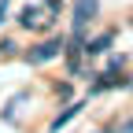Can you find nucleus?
Returning a JSON list of instances; mask_svg holds the SVG:
<instances>
[{
    "label": "nucleus",
    "instance_id": "3",
    "mask_svg": "<svg viewBox=\"0 0 133 133\" xmlns=\"http://www.w3.org/2000/svg\"><path fill=\"white\" fill-rule=\"evenodd\" d=\"M81 107H85V104H70L63 115H56V122H52V133H59V129H63L66 122H70V118H78V111H81Z\"/></svg>",
    "mask_w": 133,
    "mask_h": 133
},
{
    "label": "nucleus",
    "instance_id": "7",
    "mask_svg": "<svg viewBox=\"0 0 133 133\" xmlns=\"http://www.w3.org/2000/svg\"><path fill=\"white\" fill-rule=\"evenodd\" d=\"M8 8H11V0H0V22L8 19Z\"/></svg>",
    "mask_w": 133,
    "mask_h": 133
},
{
    "label": "nucleus",
    "instance_id": "1",
    "mask_svg": "<svg viewBox=\"0 0 133 133\" xmlns=\"http://www.w3.org/2000/svg\"><path fill=\"white\" fill-rule=\"evenodd\" d=\"M96 15V0H78L74 4V30H85V22Z\"/></svg>",
    "mask_w": 133,
    "mask_h": 133
},
{
    "label": "nucleus",
    "instance_id": "8",
    "mask_svg": "<svg viewBox=\"0 0 133 133\" xmlns=\"http://www.w3.org/2000/svg\"><path fill=\"white\" fill-rule=\"evenodd\" d=\"M118 133H133V118H129V122H126V126H122Z\"/></svg>",
    "mask_w": 133,
    "mask_h": 133
},
{
    "label": "nucleus",
    "instance_id": "4",
    "mask_svg": "<svg viewBox=\"0 0 133 133\" xmlns=\"http://www.w3.org/2000/svg\"><path fill=\"white\" fill-rule=\"evenodd\" d=\"M111 85H122V78H118V66H111V70H107V74H104V78H100L96 85H92V92H104V89H111Z\"/></svg>",
    "mask_w": 133,
    "mask_h": 133
},
{
    "label": "nucleus",
    "instance_id": "5",
    "mask_svg": "<svg viewBox=\"0 0 133 133\" xmlns=\"http://www.w3.org/2000/svg\"><path fill=\"white\" fill-rule=\"evenodd\" d=\"M111 37H115V33H100L96 41H89V48H85V52H89V56H100V52L111 44Z\"/></svg>",
    "mask_w": 133,
    "mask_h": 133
},
{
    "label": "nucleus",
    "instance_id": "6",
    "mask_svg": "<svg viewBox=\"0 0 133 133\" xmlns=\"http://www.w3.org/2000/svg\"><path fill=\"white\" fill-rule=\"evenodd\" d=\"M37 19H41V11H37V8H22V15H19V22H22V26H33Z\"/></svg>",
    "mask_w": 133,
    "mask_h": 133
},
{
    "label": "nucleus",
    "instance_id": "2",
    "mask_svg": "<svg viewBox=\"0 0 133 133\" xmlns=\"http://www.w3.org/2000/svg\"><path fill=\"white\" fill-rule=\"evenodd\" d=\"M59 48H63V41H48V44L37 48V52H30L26 59H30V63H48V59H56V56H59Z\"/></svg>",
    "mask_w": 133,
    "mask_h": 133
}]
</instances>
